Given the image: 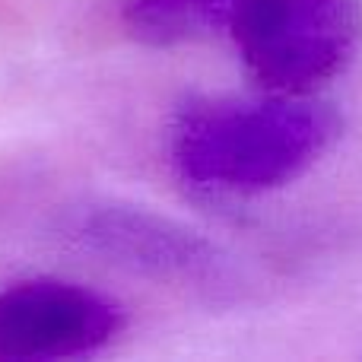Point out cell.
<instances>
[{
  "label": "cell",
  "instance_id": "6da1fadb",
  "mask_svg": "<svg viewBox=\"0 0 362 362\" xmlns=\"http://www.w3.org/2000/svg\"><path fill=\"white\" fill-rule=\"evenodd\" d=\"M337 112L308 95L200 99L172 124V165L191 187L255 197L293 185L340 140Z\"/></svg>",
  "mask_w": 362,
  "mask_h": 362
},
{
  "label": "cell",
  "instance_id": "7a4b0ae2",
  "mask_svg": "<svg viewBox=\"0 0 362 362\" xmlns=\"http://www.w3.org/2000/svg\"><path fill=\"white\" fill-rule=\"evenodd\" d=\"M226 29L264 93L312 95L356 61L362 0H235Z\"/></svg>",
  "mask_w": 362,
  "mask_h": 362
},
{
  "label": "cell",
  "instance_id": "3957f363",
  "mask_svg": "<svg viewBox=\"0 0 362 362\" xmlns=\"http://www.w3.org/2000/svg\"><path fill=\"white\" fill-rule=\"evenodd\" d=\"M124 315L76 283L25 280L0 289V362L70 359L118 337Z\"/></svg>",
  "mask_w": 362,
  "mask_h": 362
},
{
  "label": "cell",
  "instance_id": "277c9868",
  "mask_svg": "<svg viewBox=\"0 0 362 362\" xmlns=\"http://www.w3.org/2000/svg\"><path fill=\"white\" fill-rule=\"evenodd\" d=\"M76 238L99 257L140 276L206 293L232 286L229 257L216 245L156 213L134 206H93L76 223Z\"/></svg>",
  "mask_w": 362,
  "mask_h": 362
},
{
  "label": "cell",
  "instance_id": "5b68a950",
  "mask_svg": "<svg viewBox=\"0 0 362 362\" xmlns=\"http://www.w3.org/2000/svg\"><path fill=\"white\" fill-rule=\"evenodd\" d=\"M235 0H127L124 23L146 45H178L226 29Z\"/></svg>",
  "mask_w": 362,
  "mask_h": 362
}]
</instances>
